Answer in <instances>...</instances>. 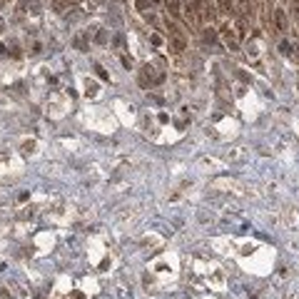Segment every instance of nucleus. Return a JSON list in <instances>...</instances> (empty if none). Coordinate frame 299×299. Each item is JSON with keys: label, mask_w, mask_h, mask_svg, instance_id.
Instances as JSON below:
<instances>
[{"label": "nucleus", "mask_w": 299, "mask_h": 299, "mask_svg": "<svg viewBox=\"0 0 299 299\" xmlns=\"http://www.w3.org/2000/svg\"><path fill=\"white\" fill-rule=\"evenodd\" d=\"M219 35H222L224 45H227L232 53H237V50H239V37H237V32H235V28H232V23H230V20H224V25L219 28Z\"/></svg>", "instance_id": "f257e3e1"}, {"label": "nucleus", "mask_w": 299, "mask_h": 299, "mask_svg": "<svg viewBox=\"0 0 299 299\" xmlns=\"http://www.w3.org/2000/svg\"><path fill=\"white\" fill-rule=\"evenodd\" d=\"M165 80V70L157 67V65H145L142 67V85H160Z\"/></svg>", "instance_id": "f03ea898"}, {"label": "nucleus", "mask_w": 299, "mask_h": 299, "mask_svg": "<svg viewBox=\"0 0 299 299\" xmlns=\"http://www.w3.org/2000/svg\"><path fill=\"white\" fill-rule=\"evenodd\" d=\"M272 18H274V25H277V30L287 35V32H289V15H287V10L279 5V8H274Z\"/></svg>", "instance_id": "7ed1b4c3"}, {"label": "nucleus", "mask_w": 299, "mask_h": 299, "mask_svg": "<svg viewBox=\"0 0 299 299\" xmlns=\"http://www.w3.org/2000/svg\"><path fill=\"white\" fill-rule=\"evenodd\" d=\"M244 50H247L249 60H257V58L262 55V43L257 40V37H249V40L244 43Z\"/></svg>", "instance_id": "20e7f679"}, {"label": "nucleus", "mask_w": 299, "mask_h": 299, "mask_svg": "<svg viewBox=\"0 0 299 299\" xmlns=\"http://www.w3.org/2000/svg\"><path fill=\"white\" fill-rule=\"evenodd\" d=\"M150 43H152L155 48H165V37L160 32H150Z\"/></svg>", "instance_id": "39448f33"}, {"label": "nucleus", "mask_w": 299, "mask_h": 299, "mask_svg": "<svg viewBox=\"0 0 299 299\" xmlns=\"http://www.w3.org/2000/svg\"><path fill=\"white\" fill-rule=\"evenodd\" d=\"M135 3H137V10H142V13H147L150 8H152V5H155V0H135Z\"/></svg>", "instance_id": "423d86ee"}, {"label": "nucleus", "mask_w": 299, "mask_h": 299, "mask_svg": "<svg viewBox=\"0 0 299 299\" xmlns=\"http://www.w3.org/2000/svg\"><path fill=\"white\" fill-rule=\"evenodd\" d=\"M95 70H97V75H100V78H102V80H107V72L102 70V65H95Z\"/></svg>", "instance_id": "0eeeda50"}, {"label": "nucleus", "mask_w": 299, "mask_h": 299, "mask_svg": "<svg viewBox=\"0 0 299 299\" xmlns=\"http://www.w3.org/2000/svg\"><path fill=\"white\" fill-rule=\"evenodd\" d=\"M294 18H297V25H299V8L294 10Z\"/></svg>", "instance_id": "6e6552de"}, {"label": "nucleus", "mask_w": 299, "mask_h": 299, "mask_svg": "<svg viewBox=\"0 0 299 299\" xmlns=\"http://www.w3.org/2000/svg\"><path fill=\"white\" fill-rule=\"evenodd\" d=\"M3 50H5V45H3V43H0V55H3Z\"/></svg>", "instance_id": "1a4fd4ad"}, {"label": "nucleus", "mask_w": 299, "mask_h": 299, "mask_svg": "<svg viewBox=\"0 0 299 299\" xmlns=\"http://www.w3.org/2000/svg\"><path fill=\"white\" fill-rule=\"evenodd\" d=\"M3 25H5V23H3V18H0V30H3Z\"/></svg>", "instance_id": "9d476101"}]
</instances>
